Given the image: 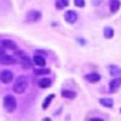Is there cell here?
Wrapping results in <instances>:
<instances>
[{
    "label": "cell",
    "mask_w": 121,
    "mask_h": 121,
    "mask_svg": "<svg viewBox=\"0 0 121 121\" xmlns=\"http://www.w3.org/2000/svg\"><path fill=\"white\" fill-rule=\"evenodd\" d=\"M85 79L87 80V81H90V82H97V81H99L100 80V75L98 74V73H91V74H87L86 76H85Z\"/></svg>",
    "instance_id": "5bb4252c"
},
{
    "label": "cell",
    "mask_w": 121,
    "mask_h": 121,
    "mask_svg": "<svg viewBox=\"0 0 121 121\" xmlns=\"http://www.w3.org/2000/svg\"><path fill=\"white\" fill-rule=\"evenodd\" d=\"M1 45L4 48H9V50H17V44L15 41H12V40L10 39H5L1 41Z\"/></svg>",
    "instance_id": "30bf717a"
},
{
    "label": "cell",
    "mask_w": 121,
    "mask_h": 121,
    "mask_svg": "<svg viewBox=\"0 0 121 121\" xmlns=\"http://www.w3.org/2000/svg\"><path fill=\"white\" fill-rule=\"evenodd\" d=\"M62 96L67 99H74L76 97V92L72 90H63L62 91Z\"/></svg>",
    "instance_id": "2e32d148"
},
{
    "label": "cell",
    "mask_w": 121,
    "mask_h": 121,
    "mask_svg": "<svg viewBox=\"0 0 121 121\" xmlns=\"http://www.w3.org/2000/svg\"><path fill=\"white\" fill-rule=\"evenodd\" d=\"M46 74H50V69L45 68V69H38L35 70V75H46Z\"/></svg>",
    "instance_id": "ffe728a7"
},
{
    "label": "cell",
    "mask_w": 121,
    "mask_h": 121,
    "mask_svg": "<svg viewBox=\"0 0 121 121\" xmlns=\"http://www.w3.org/2000/svg\"><path fill=\"white\" fill-rule=\"evenodd\" d=\"M74 4L78 7H85V0H74Z\"/></svg>",
    "instance_id": "44dd1931"
},
{
    "label": "cell",
    "mask_w": 121,
    "mask_h": 121,
    "mask_svg": "<svg viewBox=\"0 0 121 121\" xmlns=\"http://www.w3.org/2000/svg\"><path fill=\"white\" fill-rule=\"evenodd\" d=\"M121 86V78H114L112 81L109 82V92L115 93Z\"/></svg>",
    "instance_id": "52a82bcc"
},
{
    "label": "cell",
    "mask_w": 121,
    "mask_h": 121,
    "mask_svg": "<svg viewBox=\"0 0 121 121\" xmlns=\"http://www.w3.org/2000/svg\"><path fill=\"white\" fill-rule=\"evenodd\" d=\"M0 64L4 65H11V64H16V58L13 56H10L6 53L0 55Z\"/></svg>",
    "instance_id": "5b68a950"
},
{
    "label": "cell",
    "mask_w": 121,
    "mask_h": 121,
    "mask_svg": "<svg viewBox=\"0 0 121 121\" xmlns=\"http://www.w3.org/2000/svg\"><path fill=\"white\" fill-rule=\"evenodd\" d=\"M28 87V79L23 75L18 76L13 84V91L16 93H23Z\"/></svg>",
    "instance_id": "6da1fadb"
},
{
    "label": "cell",
    "mask_w": 121,
    "mask_h": 121,
    "mask_svg": "<svg viewBox=\"0 0 121 121\" xmlns=\"http://www.w3.org/2000/svg\"><path fill=\"white\" fill-rule=\"evenodd\" d=\"M103 33H104V38L105 39H112L114 36V29L110 28V27H105L104 30H103Z\"/></svg>",
    "instance_id": "ac0fdd59"
},
{
    "label": "cell",
    "mask_w": 121,
    "mask_h": 121,
    "mask_svg": "<svg viewBox=\"0 0 121 121\" xmlns=\"http://www.w3.org/2000/svg\"><path fill=\"white\" fill-rule=\"evenodd\" d=\"M43 121H52L50 117H45V119H43Z\"/></svg>",
    "instance_id": "cb8c5ba5"
},
{
    "label": "cell",
    "mask_w": 121,
    "mask_h": 121,
    "mask_svg": "<svg viewBox=\"0 0 121 121\" xmlns=\"http://www.w3.org/2000/svg\"><path fill=\"white\" fill-rule=\"evenodd\" d=\"M38 86L40 88H48L50 86H51V80H50L48 78H44V79H40L38 81Z\"/></svg>",
    "instance_id": "4fadbf2b"
},
{
    "label": "cell",
    "mask_w": 121,
    "mask_h": 121,
    "mask_svg": "<svg viewBox=\"0 0 121 121\" xmlns=\"http://www.w3.org/2000/svg\"><path fill=\"white\" fill-rule=\"evenodd\" d=\"M99 103H100V105H103L105 108H112L114 105V100L112 98H100Z\"/></svg>",
    "instance_id": "9a60e30c"
},
{
    "label": "cell",
    "mask_w": 121,
    "mask_h": 121,
    "mask_svg": "<svg viewBox=\"0 0 121 121\" xmlns=\"http://www.w3.org/2000/svg\"><path fill=\"white\" fill-rule=\"evenodd\" d=\"M53 95H50V96H47L46 98H45V100H44V103H43V109H47V107L50 105V103H51V100L53 99Z\"/></svg>",
    "instance_id": "d6986e66"
},
{
    "label": "cell",
    "mask_w": 121,
    "mask_h": 121,
    "mask_svg": "<svg viewBox=\"0 0 121 121\" xmlns=\"http://www.w3.org/2000/svg\"><path fill=\"white\" fill-rule=\"evenodd\" d=\"M13 80V73L11 70H3L0 72V81L4 84H10Z\"/></svg>",
    "instance_id": "277c9868"
},
{
    "label": "cell",
    "mask_w": 121,
    "mask_h": 121,
    "mask_svg": "<svg viewBox=\"0 0 121 121\" xmlns=\"http://www.w3.org/2000/svg\"><path fill=\"white\" fill-rule=\"evenodd\" d=\"M88 121H104V120L100 119V117H93V119H90Z\"/></svg>",
    "instance_id": "7402d4cb"
},
{
    "label": "cell",
    "mask_w": 121,
    "mask_h": 121,
    "mask_svg": "<svg viewBox=\"0 0 121 121\" xmlns=\"http://www.w3.org/2000/svg\"><path fill=\"white\" fill-rule=\"evenodd\" d=\"M64 19H65V22L73 24V23L76 22V19H78V13L75 11H73V10H69V11H67L64 13Z\"/></svg>",
    "instance_id": "ba28073f"
},
{
    "label": "cell",
    "mask_w": 121,
    "mask_h": 121,
    "mask_svg": "<svg viewBox=\"0 0 121 121\" xmlns=\"http://www.w3.org/2000/svg\"><path fill=\"white\" fill-rule=\"evenodd\" d=\"M108 70H109V74L114 78H119L121 75V68L115 65V64H110L108 67Z\"/></svg>",
    "instance_id": "9c48e42d"
},
{
    "label": "cell",
    "mask_w": 121,
    "mask_h": 121,
    "mask_svg": "<svg viewBox=\"0 0 121 121\" xmlns=\"http://www.w3.org/2000/svg\"><path fill=\"white\" fill-rule=\"evenodd\" d=\"M4 108L7 113H13L17 108V100L12 95H7L4 98Z\"/></svg>",
    "instance_id": "7a4b0ae2"
},
{
    "label": "cell",
    "mask_w": 121,
    "mask_h": 121,
    "mask_svg": "<svg viewBox=\"0 0 121 121\" xmlns=\"http://www.w3.org/2000/svg\"><path fill=\"white\" fill-rule=\"evenodd\" d=\"M109 6H110V12H112V13H116L120 10L121 3H120V0H110V1H109Z\"/></svg>",
    "instance_id": "8fae6325"
},
{
    "label": "cell",
    "mask_w": 121,
    "mask_h": 121,
    "mask_svg": "<svg viewBox=\"0 0 121 121\" xmlns=\"http://www.w3.org/2000/svg\"><path fill=\"white\" fill-rule=\"evenodd\" d=\"M69 5V0H56V7L58 10H63Z\"/></svg>",
    "instance_id": "e0dca14e"
},
{
    "label": "cell",
    "mask_w": 121,
    "mask_h": 121,
    "mask_svg": "<svg viewBox=\"0 0 121 121\" xmlns=\"http://www.w3.org/2000/svg\"><path fill=\"white\" fill-rule=\"evenodd\" d=\"M17 57L19 59V63H21V65L24 68V69H29L30 67H32V60H30L29 56L27 53H24L23 51H17Z\"/></svg>",
    "instance_id": "3957f363"
},
{
    "label": "cell",
    "mask_w": 121,
    "mask_h": 121,
    "mask_svg": "<svg viewBox=\"0 0 121 121\" xmlns=\"http://www.w3.org/2000/svg\"><path fill=\"white\" fill-rule=\"evenodd\" d=\"M41 18V12L40 11H36V10H32L27 13V22H38L39 19Z\"/></svg>",
    "instance_id": "8992f818"
},
{
    "label": "cell",
    "mask_w": 121,
    "mask_h": 121,
    "mask_svg": "<svg viewBox=\"0 0 121 121\" xmlns=\"http://www.w3.org/2000/svg\"><path fill=\"white\" fill-rule=\"evenodd\" d=\"M3 53H5V51H4V47H3V46H0V55H3Z\"/></svg>",
    "instance_id": "603a6c76"
},
{
    "label": "cell",
    "mask_w": 121,
    "mask_h": 121,
    "mask_svg": "<svg viewBox=\"0 0 121 121\" xmlns=\"http://www.w3.org/2000/svg\"><path fill=\"white\" fill-rule=\"evenodd\" d=\"M33 62H34V64L38 65V67H44V65L46 64L45 58H44L43 56H40L39 53H36V55L33 57Z\"/></svg>",
    "instance_id": "7c38bea8"
},
{
    "label": "cell",
    "mask_w": 121,
    "mask_h": 121,
    "mask_svg": "<svg viewBox=\"0 0 121 121\" xmlns=\"http://www.w3.org/2000/svg\"><path fill=\"white\" fill-rule=\"evenodd\" d=\"M120 112H121V109H120Z\"/></svg>",
    "instance_id": "d4e9b609"
}]
</instances>
